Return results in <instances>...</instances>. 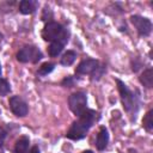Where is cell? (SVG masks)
Wrapping results in <instances>:
<instances>
[{
  "instance_id": "obj_21",
  "label": "cell",
  "mask_w": 153,
  "mask_h": 153,
  "mask_svg": "<svg viewBox=\"0 0 153 153\" xmlns=\"http://www.w3.org/2000/svg\"><path fill=\"white\" fill-rule=\"evenodd\" d=\"M26 153H41V151H39V148H38L37 146H33V147H31Z\"/></svg>"
},
{
  "instance_id": "obj_15",
  "label": "cell",
  "mask_w": 153,
  "mask_h": 153,
  "mask_svg": "<svg viewBox=\"0 0 153 153\" xmlns=\"http://www.w3.org/2000/svg\"><path fill=\"white\" fill-rule=\"evenodd\" d=\"M142 127L147 131H152L153 130V110L152 109L149 111H147V114L142 118Z\"/></svg>"
},
{
  "instance_id": "obj_12",
  "label": "cell",
  "mask_w": 153,
  "mask_h": 153,
  "mask_svg": "<svg viewBox=\"0 0 153 153\" xmlns=\"http://www.w3.org/2000/svg\"><path fill=\"white\" fill-rule=\"evenodd\" d=\"M30 140L27 136H20L14 146V153H26L29 151Z\"/></svg>"
},
{
  "instance_id": "obj_11",
  "label": "cell",
  "mask_w": 153,
  "mask_h": 153,
  "mask_svg": "<svg viewBox=\"0 0 153 153\" xmlns=\"http://www.w3.org/2000/svg\"><path fill=\"white\" fill-rule=\"evenodd\" d=\"M139 80H140V82H141L145 87L151 88V87L153 86V69H152L151 67L147 68V69H145V71L142 72V74L140 75Z\"/></svg>"
},
{
  "instance_id": "obj_8",
  "label": "cell",
  "mask_w": 153,
  "mask_h": 153,
  "mask_svg": "<svg viewBox=\"0 0 153 153\" xmlns=\"http://www.w3.org/2000/svg\"><path fill=\"white\" fill-rule=\"evenodd\" d=\"M99 66V62L94 59H86L82 60L75 68V73L79 75H86V74H92Z\"/></svg>"
},
{
  "instance_id": "obj_23",
  "label": "cell",
  "mask_w": 153,
  "mask_h": 153,
  "mask_svg": "<svg viewBox=\"0 0 153 153\" xmlns=\"http://www.w3.org/2000/svg\"><path fill=\"white\" fill-rule=\"evenodd\" d=\"M82 153H93V152H92V151H90V149H87V151H84Z\"/></svg>"
},
{
  "instance_id": "obj_18",
  "label": "cell",
  "mask_w": 153,
  "mask_h": 153,
  "mask_svg": "<svg viewBox=\"0 0 153 153\" xmlns=\"http://www.w3.org/2000/svg\"><path fill=\"white\" fill-rule=\"evenodd\" d=\"M62 86H65V87H73L74 86V79H73V76H66L63 80H62Z\"/></svg>"
},
{
  "instance_id": "obj_3",
  "label": "cell",
  "mask_w": 153,
  "mask_h": 153,
  "mask_svg": "<svg viewBox=\"0 0 153 153\" xmlns=\"http://www.w3.org/2000/svg\"><path fill=\"white\" fill-rule=\"evenodd\" d=\"M116 82H117V88H118V92H120V97H121V102H122V105H123V109L130 114V115H135L140 108V100H139V97L136 94H134L129 88L128 86L121 81L120 79H116Z\"/></svg>"
},
{
  "instance_id": "obj_2",
  "label": "cell",
  "mask_w": 153,
  "mask_h": 153,
  "mask_svg": "<svg viewBox=\"0 0 153 153\" xmlns=\"http://www.w3.org/2000/svg\"><path fill=\"white\" fill-rule=\"evenodd\" d=\"M69 32L57 22H48L42 30V38L47 42H61L66 44L68 42Z\"/></svg>"
},
{
  "instance_id": "obj_6",
  "label": "cell",
  "mask_w": 153,
  "mask_h": 153,
  "mask_svg": "<svg viewBox=\"0 0 153 153\" xmlns=\"http://www.w3.org/2000/svg\"><path fill=\"white\" fill-rule=\"evenodd\" d=\"M130 22L134 25V27L136 29L139 36H143V37L149 36V33L152 31V23L148 18L134 14L130 17Z\"/></svg>"
},
{
  "instance_id": "obj_9",
  "label": "cell",
  "mask_w": 153,
  "mask_h": 153,
  "mask_svg": "<svg viewBox=\"0 0 153 153\" xmlns=\"http://www.w3.org/2000/svg\"><path fill=\"white\" fill-rule=\"evenodd\" d=\"M109 142V133L106 130L105 127H102L97 134V139H96V147L98 151H103L106 148Z\"/></svg>"
},
{
  "instance_id": "obj_20",
  "label": "cell",
  "mask_w": 153,
  "mask_h": 153,
  "mask_svg": "<svg viewBox=\"0 0 153 153\" xmlns=\"http://www.w3.org/2000/svg\"><path fill=\"white\" fill-rule=\"evenodd\" d=\"M131 69H133V72H137L139 71V68H140V66H141V62H139V60L137 59H134V61H131Z\"/></svg>"
},
{
  "instance_id": "obj_17",
  "label": "cell",
  "mask_w": 153,
  "mask_h": 153,
  "mask_svg": "<svg viewBox=\"0 0 153 153\" xmlns=\"http://www.w3.org/2000/svg\"><path fill=\"white\" fill-rule=\"evenodd\" d=\"M10 91H11L10 82L6 79L0 78V96H6Z\"/></svg>"
},
{
  "instance_id": "obj_1",
  "label": "cell",
  "mask_w": 153,
  "mask_h": 153,
  "mask_svg": "<svg viewBox=\"0 0 153 153\" xmlns=\"http://www.w3.org/2000/svg\"><path fill=\"white\" fill-rule=\"evenodd\" d=\"M99 120V114L92 109H86L80 116H78V120L74 121L68 129L66 136L71 140H81L86 136L87 131L92 128V126Z\"/></svg>"
},
{
  "instance_id": "obj_5",
  "label": "cell",
  "mask_w": 153,
  "mask_h": 153,
  "mask_svg": "<svg viewBox=\"0 0 153 153\" xmlns=\"http://www.w3.org/2000/svg\"><path fill=\"white\" fill-rule=\"evenodd\" d=\"M68 106L69 110L76 115L80 116L86 109H87V97L84 92H74L68 98Z\"/></svg>"
},
{
  "instance_id": "obj_19",
  "label": "cell",
  "mask_w": 153,
  "mask_h": 153,
  "mask_svg": "<svg viewBox=\"0 0 153 153\" xmlns=\"http://www.w3.org/2000/svg\"><path fill=\"white\" fill-rule=\"evenodd\" d=\"M6 136H7V130H6V129L0 124V147L4 145Z\"/></svg>"
},
{
  "instance_id": "obj_22",
  "label": "cell",
  "mask_w": 153,
  "mask_h": 153,
  "mask_svg": "<svg viewBox=\"0 0 153 153\" xmlns=\"http://www.w3.org/2000/svg\"><path fill=\"white\" fill-rule=\"evenodd\" d=\"M128 153H137V152H136L135 149H133V148H129V149H128Z\"/></svg>"
},
{
  "instance_id": "obj_14",
  "label": "cell",
  "mask_w": 153,
  "mask_h": 153,
  "mask_svg": "<svg viewBox=\"0 0 153 153\" xmlns=\"http://www.w3.org/2000/svg\"><path fill=\"white\" fill-rule=\"evenodd\" d=\"M75 59H76V53L74 51V50H67L63 55H62V57H61V65H63V66H71L74 61H75Z\"/></svg>"
},
{
  "instance_id": "obj_4",
  "label": "cell",
  "mask_w": 153,
  "mask_h": 153,
  "mask_svg": "<svg viewBox=\"0 0 153 153\" xmlns=\"http://www.w3.org/2000/svg\"><path fill=\"white\" fill-rule=\"evenodd\" d=\"M42 57H43L42 51L37 47L30 45V44L29 45H24L17 53V60L19 62H23V63H27V62L37 63Z\"/></svg>"
},
{
  "instance_id": "obj_7",
  "label": "cell",
  "mask_w": 153,
  "mask_h": 153,
  "mask_svg": "<svg viewBox=\"0 0 153 153\" xmlns=\"http://www.w3.org/2000/svg\"><path fill=\"white\" fill-rule=\"evenodd\" d=\"M10 108H11V111L18 116V117H24L27 115L29 112V106L26 104V102L19 97V96H12L10 98Z\"/></svg>"
},
{
  "instance_id": "obj_13",
  "label": "cell",
  "mask_w": 153,
  "mask_h": 153,
  "mask_svg": "<svg viewBox=\"0 0 153 153\" xmlns=\"http://www.w3.org/2000/svg\"><path fill=\"white\" fill-rule=\"evenodd\" d=\"M63 47H65V44H62L61 42H57V41L51 42L50 45L48 47V54L51 57H56L61 54V51L63 50Z\"/></svg>"
},
{
  "instance_id": "obj_16",
  "label": "cell",
  "mask_w": 153,
  "mask_h": 153,
  "mask_svg": "<svg viewBox=\"0 0 153 153\" xmlns=\"http://www.w3.org/2000/svg\"><path fill=\"white\" fill-rule=\"evenodd\" d=\"M54 68H55V65H54L53 62H44V63L41 65V67L38 68L37 73H38L39 75H42V76H45V75H48L49 73H51V72L54 71Z\"/></svg>"
},
{
  "instance_id": "obj_24",
  "label": "cell",
  "mask_w": 153,
  "mask_h": 153,
  "mask_svg": "<svg viewBox=\"0 0 153 153\" xmlns=\"http://www.w3.org/2000/svg\"><path fill=\"white\" fill-rule=\"evenodd\" d=\"M1 39H2V33L0 32V41H1Z\"/></svg>"
},
{
  "instance_id": "obj_25",
  "label": "cell",
  "mask_w": 153,
  "mask_h": 153,
  "mask_svg": "<svg viewBox=\"0 0 153 153\" xmlns=\"http://www.w3.org/2000/svg\"><path fill=\"white\" fill-rule=\"evenodd\" d=\"M0 74H1V65H0Z\"/></svg>"
},
{
  "instance_id": "obj_10",
  "label": "cell",
  "mask_w": 153,
  "mask_h": 153,
  "mask_svg": "<svg viewBox=\"0 0 153 153\" xmlns=\"http://www.w3.org/2000/svg\"><path fill=\"white\" fill-rule=\"evenodd\" d=\"M37 1L35 0H23L19 2V12L22 14H31L37 8Z\"/></svg>"
}]
</instances>
